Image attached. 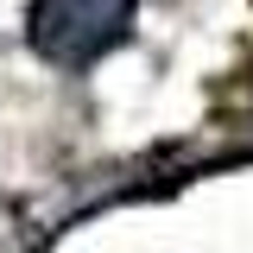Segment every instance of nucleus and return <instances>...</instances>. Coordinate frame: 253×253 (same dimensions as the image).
Returning a JSON list of instances; mask_svg holds the SVG:
<instances>
[{
	"instance_id": "f257e3e1",
	"label": "nucleus",
	"mask_w": 253,
	"mask_h": 253,
	"mask_svg": "<svg viewBox=\"0 0 253 253\" xmlns=\"http://www.w3.org/2000/svg\"><path fill=\"white\" fill-rule=\"evenodd\" d=\"M133 13H139V0H32L26 38L57 70H89L133 38Z\"/></svg>"
}]
</instances>
